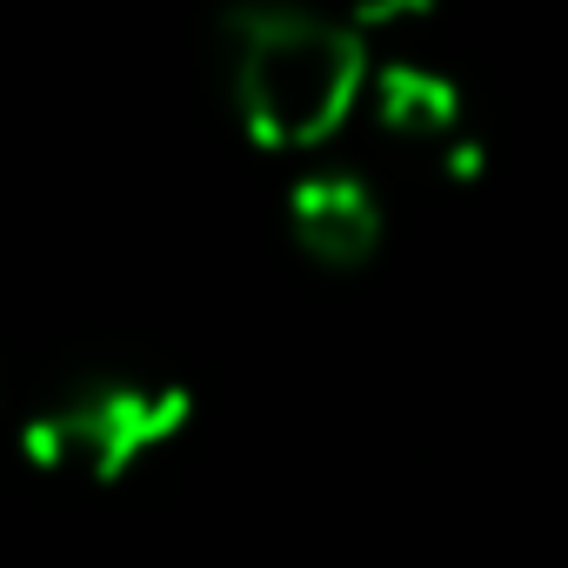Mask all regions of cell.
<instances>
[{"label":"cell","instance_id":"obj_1","mask_svg":"<svg viewBox=\"0 0 568 568\" xmlns=\"http://www.w3.org/2000/svg\"><path fill=\"white\" fill-rule=\"evenodd\" d=\"M227 101L274 154L328 148L368 94V41L355 21L308 8H234L221 21Z\"/></svg>","mask_w":568,"mask_h":568},{"label":"cell","instance_id":"obj_2","mask_svg":"<svg viewBox=\"0 0 568 568\" xmlns=\"http://www.w3.org/2000/svg\"><path fill=\"white\" fill-rule=\"evenodd\" d=\"M194 415V395L181 382L161 375H81L68 388H54L28 428L21 448L34 468L68 475V481H121L128 468H141L154 448H168Z\"/></svg>","mask_w":568,"mask_h":568},{"label":"cell","instance_id":"obj_3","mask_svg":"<svg viewBox=\"0 0 568 568\" xmlns=\"http://www.w3.org/2000/svg\"><path fill=\"white\" fill-rule=\"evenodd\" d=\"M428 14L422 8H362L355 28L368 41V101H375V121L435 154L448 174H475L481 168V141L468 128V108H462V81L428 54L415 48V28Z\"/></svg>","mask_w":568,"mask_h":568},{"label":"cell","instance_id":"obj_4","mask_svg":"<svg viewBox=\"0 0 568 568\" xmlns=\"http://www.w3.org/2000/svg\"><path fill=\"white\" fill-rule=\"evenodd\" d=\"M288 234L315 267H362L382 247V201L348 168H308L288 187Z\"/></svg>","mask_w":568,"mask_h":568}]
</instances>
